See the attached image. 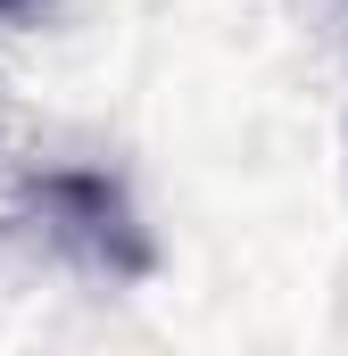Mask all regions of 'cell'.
<instances>
[{
	"label": "cell",
	"instance_id": "6da1fadb",
	"mask_svg": "<svg viewBox=\"0 0 348 356\" xmlns=\"http://www.w3.org/2000/svg\"><path fill=\"white\" fill-rule=\"evenodd\" d=\"M33 8H42V0H0V25H8V17H33Z\"/></svg>",
	"mask_w": 348,
	"mask_h": 356
}]
</instances>
